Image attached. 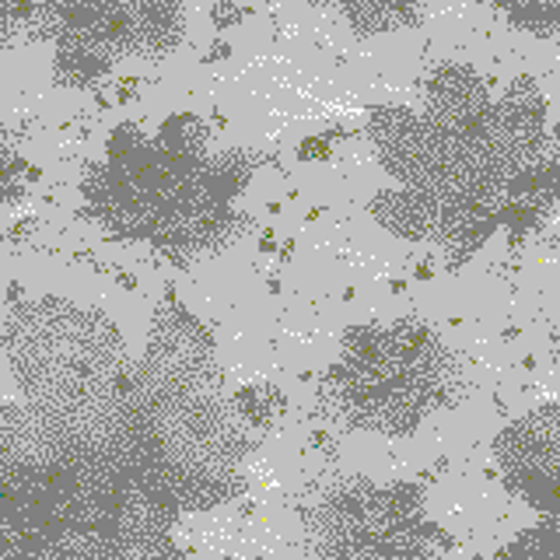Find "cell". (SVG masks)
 <instances>
[{
	"label": "cell",
	"instance_id": "cell-2",
	"mask_svg": "<svg viewBox=\"0 0 560 560\" xmlns=\"http://www.w3.org/2000/svg\"><path fill=\"white\" fill-rule=\"evenodd\" d=\"M518 550H533L539 557H553V550H557L553 525H539V529H533V536H522L508 553H518Z\"/></svg>",
	"mask_w": 560,
	"mask_h": 560
},
{
	"label": "cell",
	"instance_id": "cell-1",
	"mask_svg": "<svg viewBox=\"0 0 560 560\" xmlns=\"http://www.w3.org/2000/svg\"><path fill=\"white\" fill-rule=\"evenodd\" d=\"M498 459L508 483L542 512L557 508V407H542L498 438Z\"/></svg>",
	"mask_w": 560,
	"mask_h": 560
}]
</instances>
